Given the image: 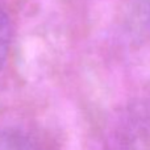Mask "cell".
<instances>
[{
    "label": "cell",
    "mask_w": 150,
    "mask_h": 150,
    "mask_svg": "<svg viewBox=\"0 0 150 150\" xmlns=\"http://www.w3.org/2000/svg\"><path fill=\"white\" fill-rule=\"evenodd\" d=\"M0 150H42L33 140L18 132L1 130L0 132Z\"/></svg>",
    "instance_id": "6da1fadb"
},
{
    "label": "cell",
    "mask_w": 150,
    "mask_h": 150,
    "mask_svg": "<svg viewBox=\"0 0 150 150\" xmlns=\"http://www.w3.org/2000/svg\"><path fill=\"white\" fill-rule=\"evenodd\" d=\"M11 38H12V26L7 13L0 8V69L3 67L9 53Z\"/></svg>",
    "instance_id": "7a4b0ae2"
},
{
    "label": "cell",
    "mask_w": 150,
    "mask_h": 150,
    "mask_svg": "<svg viewBox=\"0 0 150 150\" xmlns=\"http://www.w3.org/2000/svg\"><path fill=\"white\" fill-rule=\"evenodd\" d=\"M142 12L146 23L150 28V0H142Z\"/></svg>",
    "instance_id": "3957f363"
}]
</instances>
